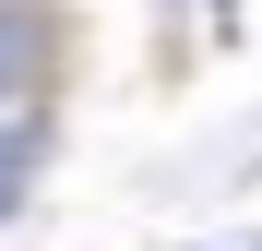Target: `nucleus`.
Here are the masks:
<instances>
[{
	"label": "nucleus",
	"instance_id": "f03ea898",
	"mask_svg": "<svg viewBox=\"0 0 262 251\" xmlns=\"http://www.w3.org/2000/svg\"><path fill=\"white\" fill-rule=\"evenodd\" d=\"M36 167H48V96H0V216H24Z\"/></svg>",
	"mask_w": 262,
	"mask_h": 251
},
{
	"label": "nucleus",
	"instance_id": "f257e3e1",
	"mask_svg": "<svg viewBox=\"0 0 262 251\" xmlns=\"http://www.w3.org/2000/svg\"><path fill=\"white\" fill-rule=\"evenodd\" d=\"M48 60H60V12L0 0V96H48Z\"/></svg>",
	"mask_w": 262,
	"mask_h": 251
}]
</instances>
